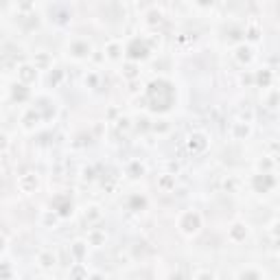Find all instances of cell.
Wrapping results in <instances>:
<instances>
[{"mask_svg":"<svg viewBox=\"0 0 280 280\" xmlns=\"http://www.w3.org/2000/svg\"><path fill=\"white\" fill-rule=\"evenodd\" d=\"M55 263H57V256L50 250H42L40 254H37V265H40L42 269H53Z\"/></svg>","mask_w":280,"mask_h":280,"instance_id":"4","label":"cell"},{"mask_svg":"<svg viewBox=\"0 0 280 280\" xmlns=\"http://www.w3.org/2000/svg\"><path fill=\"white\" fill-rule=\"evenodd\" d=\"M105 241H107L105 230H92L90 234H88V243H90V245H94V247L105 245Z\"/></svg>","mask_w":280,"mask_h":280,"instance_id":"11","label":"cell"},{"mask_svg":"<svg viewBox=\"0 0 280 280\" xmlns=\"http://www.w3.org/2000/svg\"><path fill=\"white\" fill-rule=\"evenodd\" d=\"M208 147V142H206V136L204 134H190V138H188V149L193 153H199V151H204V149Z\"/></svg>","mask_w":280,"mask_h":280,"instance_id":"5","label":"cell"},{"mask_svg":"<svg viewBox=\"0 0 280 280\" xmlns=\"http://www.w3.org/2000/svg\"><path fill=\"white\" fill-rule=\"evenodd\" d=\"M195 2H197L199 7H212V2H214V0H195Z\"/></svg>","mask_w":280,"mask_h":280,"instance_id":"17","label":"cell"},{"mask_svg":"<svg viewBox=\"0 0 280 280\" xmlns=\"http://www.w3.org/2000/svg\"><path fill=\"white\" fill-rule=\"evenodd\" d=\"M18 188H20L24 195L35 193V188H37V175H35V173H24V175H20V180H18Z\"/></svg>","mask_w":280,"mask_h":280,"instance_id":"3","label":"cell"},{"mask_svg":"<svg viewBox=\"0 0 280 280\" xmlns=\"http://www.w3.org/2000/svg\"><path fill=\"white\" fill-rule=\"evenodd\" d=\"M4 243H7V241H4V236H0V252L4 250Z\"/></svg>","mask_w":280,"mask_h":280,"instance_id":"20","label":"cell"},{"mask_svg":"<svg viewBox=\"0 0 280 280\" xmlns=\"http://www.w3.org/2000/svg\"><path fill=\"white\" fill-rule=\"evenodd\" d=\"M247 226L245 223H241V221H236L234 226L230 228V239L234 241V243H241V241H245V236H247Z\"/></svg>","mask_w":280,"mask_h":280,"instance_id":"6","label":"cell"},{"mask_svg":"<svg viewBox=\"0 0 280 280\" xmlns=\"http://www.w3.org/2000/svg\"><path fill=\"white\" fill-rule=\"evenodd\" d=\"M177 228H180L182 234L193 236L202 230V217H199L195 210H186V212L180 214V221H177Z\"/></svg>","mask_w":280,"mask_h":280,"instance_id":"1","label":"cell"},{"mask_svg":"<svg viewBox=\"0 0 280 280\" xmlns=\"http://www.w3.org/2000/svg\"><path fill=\"white\" fill-rule=\"evenodd\" d=\"M9 144V140H7V136H4V134H0V149H4Z\"/></svg>","mask_w":280,"mask_h":280,"instance_id":"19","label":"cell"},{"mask_svg":"<svg viewBox=\"0 0 280 280\" xmlns=\"http://www.w3.org/2000/svg\"><path fill=\"white\" fill-rule=\"evenodd\" d=\"M120 53H123V44H120V42L110 40V42L105 44V55H107L110 59H118Z\"/></svg>","mask_w":280,"mask_h":280,"instance_id":"9","label":"cell"},{"mask_svg":"<svg viewBox=\"0 0 280 280\" xmlns=\"http://www.w3.org/2000/svg\"><path fill=\"white\" fill-rule=\"evenodd\" d=\"M158 186H160L164 193H169V190L175 188V175L171 173H162L160 177H158Z\"/></svg>","mask_w":280,"mask_h":280,"instance_id":"12","label":"cell"},{"mask_svg":"<svg viewBox=\"0 0 280 280\" xmlns=\"http://www.w3.org/2000/svg\"><path fill=\"white\" fill-rule=\"evenodd\" d=\"M162 22V13L160 11H156V9H153V11H149L147 13V24H160Z\"/></svg>","mask_w":280,"mask_h":280,"instance_id":"15","label":"cell"},{"mask_svg":"<svg viewBox=\"0 0 280 280\" xmlns=\"http://www.w3.org/2000/svg\"><path fill=\"white\" fill-rule=\"evenodd\" d=\"M127 77H136V66H134V64L127 66Z\"/></svg>","mask_w":280,"mask_h":280,"instance_id":"18","label":"cell"},{"mask_svg":"<svg viewBox=\"0 0 280 280\" xmlns=\"http://www.w3.org/2000/svg\"><path fill=\"white\" fill-rule=\"evenodd\" d=\"M50 64V57L46 53H35V57H33V66L40 70V68H46Z\"/></svg>","mask_w":280,"mask_h":280,"instance_id":"14","label":"cell"},{"mask_svg":"<svg viewBox=\"0 0 280 280\" xmlns=\"http://www.w3.org/2000/svg\"><path fill=\"white\" fill-rule=\"evenodd\" d=\"M83 219H86V223H96L103 219V210H101V206H88L86 212H83Z\"/></svg>","mask_w":280,"mask_h":280,"instance_id":"7","label":"cell"},{"mask_svg":"<svg viewBox=\"0 0 280 280\" xmlns=\"http://www.w3.org/2000/svg\"><path fill=\"white\" fill-rule=\"evenodd\" d=\"M250 125L247 123H234L232 125V138L234 140H245L247 136H250Z\"/></svg>","mask_w":280,"mask_h":280,"instance_id":"10","label":"cell"},{"mask_svg":"<svg viewBox=\"0 0 280 280\" xmlns=\"http://www.w3.org/2000/svg\"><path fill=\"white\" fill-rule=\"evenodd\" d=\"M236 59H239V62H252V48L250 46H245V44H241L239 48H236Z\"/></svg>","mask_w":280,"mask_h":280,"instance_id":"13","label":"cell"},{"mask_svg":"<svg viewBox=\"0 0 280 280\" xmlns=\"http://www.w3.org/2000/svg\"><path fill=\"white\" fill-rule=\"evenodd\" d=\"M92 53V46L88 44L86 40H72L68 46V55L72 59H77V62H83V59H88Z\"/></svg>","mask_w":280,"mask_h":280,"instance_id":"2","label":"cell"},{"mask_svg":"<svg viewBox=\"0 0 280 280\" xmlns=\"http://www.w3.org/2000/svg\"><path fill=\"white\" fill-rule=\"evenodd\" d=\"M83 245H86V243H83V241H74V243L70 245V250H72L77 256H81V254H83Z\"/></svg>","mask_w":280,"mask_h":280,"instance_id":"16","label":"cell"},{"mask_svg":"<svg viewBox=\"0 0 280 280\" xmlns=\"http://www.w3.org/2000/svg\"><path fill=\"white\" fill-rule=\"evenodd\" d=\"M18 77H20L22 83H31L37 77V68L35 66H29V64H24V66H20V70H18Z\"/></svg>","mask_w":280,"mask_h":280,"instance_id":"8","label":"cell"}]
</instances>
